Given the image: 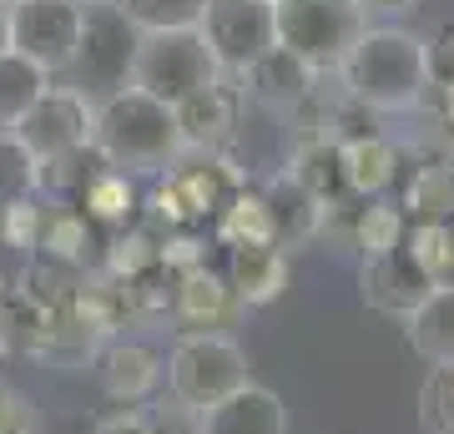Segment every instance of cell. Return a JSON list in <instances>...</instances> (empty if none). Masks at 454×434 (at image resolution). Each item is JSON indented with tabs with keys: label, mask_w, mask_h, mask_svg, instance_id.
I'll return each mask as SVG.
<instances>
[{
	"label": "cell",
	"mask_w": 454,
	"mask_h": 434,
	"mask_svg": "<svg viewBox=\"0 0 454 434\" xmlns=\"http://www.w3.org/2000/svg\"><path fill=\"white\" fill-rule=\"evenodd\" d=\"M91 127H97V101L82 97L76 86H46V97L16 122V142L35 157V167H46L86 152Z\"/></svg>",
	"instance_id": "6"
},
{
	"label": "cell",
	"mask_w": 454,
	"mask_h": 434,
	"mask_svg": "<svg viewBox=\"0 0 454 434\" xmlns=\"http://www.w3.org/2000/svg\"><path fill=\"white\" fill-rule=\"evenodd\" d=\"M41 217H46V208H41L35 197L5 202V208H0V242L16 248V253H35V242H41Z\"/></svg>",
	"instance_id": "33"
},
{
	"label": "cell",
	"mask_w": 454,
	"mask_h": 434,
	"mask_svg": "<svg viewBox=\"0 0 454 434\" xmlns=\"http://www.w3.org/2000/svg\"><path fill=\"white\" fill-rule=\"evenodd\" d=\"M82 278L86 273H76V268H66V263H56V257H41L35 253L26 268H20V278H16V298L20 304H31L35 313H61L71 298H76V288H82Z\"/></svg>",
	"instance_id": "25"
},
{
	"label": "cell",
	"mask_w": 454,
	"mask_h": 434,
	"mask_svg": "<svg viewBox=\"0 0 454 434\" xmlns=\"http://www.w3.org/2000/svg\"><path fill=\"white\" fill-rule=\"evenodd\" d=\"M364 5V16H414L419 11V0H358Z\"/></svg>",
	"instance_id": "36"
},
{
	"label": "cell",
	"mask_w": 454,
	"mask_h": 434,
	"mask_svg": "<svg viewBox=\"0 0 454 434\" xmlns=\"http://www.w3.org/2000/svg\"><path fill=\"white\" fill-rule=\"evenodd\" d=\"M404 338L409 349L439 369V364H454V288H434L414 313L404 319Z\"/></svg>",
	"instance_id": "22"
},
{
	"label": "cell",
	"mask_w": 454,
	"mask_h": 434,
	"mask_svg": "<svg viewBox=\"0 0 454 434\" xmlns=\"http://www.w3.org/2000/svg\"><path fill=\"white\" fill-rule=\"evenodd\" d=\"M223 278L243 308H262L288 288V253L283 248H238V253H227Z\"/></svg>",
	"instance_id": "19"
},
{
	"label": "cell",
	"mask_w": 454,
	"mask_h": 434,
	"mask_svg": "<svg viewBox=\"0 0 454 434\" xmlns=\"http://www.w3.org/2000/svg\"><path fill=\"white\" fill-rule=\"evenodd\" d=\"M35 182H41L35 157L16 142V131H0V208L20 202V197H35Z\"/></svg>",
	"instance_id": "32"
},
{
	"label": "cell",
	"mask_w": 454,
	"mask_h": 434,
	"mask_svg": "<svg viewBox=\"0 0 454 434\" xmlns=\"http://www.w3.org/2000/svg\"><path fill=\"white\" fill-rule=\"evenodd\" d=\"M91 434H157V430H152V419H146V414H131V409H121V414L101 419Z\"/></svg>",
	"instance_id": "35"
},
{
	"label": "cell",
	"mask_w": 454,
	"mask_h": 434,
	"mask_svg": "<svg viewBox=\"0 0 454 434\" xmlns=\"http://www.w3.org/2000/svg\"><path fill=\"white\" fill-rule=\"evenodd\" d=\"M364 31H369V16L358 0H278L273 5L278 46L298 56L313 76L339 71Z\"/></svg>",
	"instance_id": "3"
},
{
	"label": "cell",
	"mask_w": 454,
	"mask_h": 434,
	"mask_svg": "<svg viewBox=\"0 0 454 434\" xmlns=\"http://www.w3.org/2000/svg\"><path fill=\"white\" fill-rule=\"evenodd\" d=\"M11 51V5H0V56Z\"/></svg>",
	"instance_id": "37"
},
{
	"label": "cell",
	"mask_w": 454,
	"mask_h": 434,
	"mask_svg": "<svg viewBox=\"0 0 454 434\" xmlns=\"http://www.w3.org/2000/svg\"><path fill=\"white\" fill-rule=\"evenodd\" d=\"M243 304L227 288L223 273L212 268H192V273L172 278V319L182 334H223L227 323H238Z\"/></svg>",
	"instance_id": "12"
},
{
	"label": "cell",
	"mask_w": 454,
	"mask_h": 434,
	"mask_svg": "<svg viewBox=\"0 0 454 434\" xmlns=\"http://www.w3.org/2000/svg\"><path fill=\"white\" fill-rule=\"evenodd\" d=\"M162 369H167L162 349H152L142 338H116V343L101 349V389L116 404H146L152 389L162 384Z\"/></svg>",
	"instance_id": "15"
},
{
	"label": "cell",
	"mask_w": 454,
	"mask_h": 434,
	"mask_svg": "<svg viewBox=\"0 0 454 434\" xmlns=\"http://www.w3.org/2000/svg\"><path fill=\"white\" fill-rule=\"evenodd\" d=\"M71 5H82V11H106V5H116V0H71Z\"/></svg>",
	"instance_id": "39"
},
{
	"label": "cell",
	"mask_w": 454,
	"mask_h": 434,
	"mask_svg": "<svg viewBox=\"0 0 454 434\" xmlns=\"http://www.w3.org/2000/svg\"><path fill=\"white\" fill-rule=\"evenodd\" d=\"M348 101L364 112H414L434 86V51L404 26H369L339 66Z\"/></svg>",
	"instance_id": "1"
},
{
	"label": "cell",
	"mask_w": 454,
	"mask_h": 434,
	"mask_svg": "<svg viewBox=\"0 0 454 434\" xmlns=\"http://www.w3.org/2000/svg\"><path fill=\"white\" fill-rule=\"evenodd\" d=\"M238 81H243V86H238L243 97H253L258 107H268V112H278V116L309 107L313 91H318V76H313L298 56H288L283 46H273L258 66H247Z\"/></svg>",
	"instance_id": "14"
},
{
	"label": "cell",
	"mask_w": 454,
	"mask_h": 434,
	"mask_svg": "<svg viewBox=\"0 0 454 434\" xmlns=\"http://www.w3.org/2000/svg\"><path fill=\"white\" fill-rule=\"evenodd\" d=\"M404 248L434 288H454V223H414Z\"/></svg>",
	"instance_id": "30"
},
{
	"label": "cell",
	"mask_w": 454,
	"mask_h": 434,
	"mask_svg": "<svg viewBox=\"0 0 454 434\" xmlns=\"http://www.w3.org/2000/svg\"><path fill=\"white\" fill-rule=\"evenodd\" d=\"M358 293H364V304H369L373 313L404 323L409 313L434 293V283L424 278V268L414 263V253L399 242L394 253L364 257V268H358Z\"/></svg>",
	"instance_id": "10"
},
{
	"label": "cell",
	"mask_w": 454,
	"mask_h": 434,
	"mask_svg": "<svg viewBox=\"0 0 454 434\" xmlns=\"http://www.w3.org/2000/svg\"><path fill=\"white\" fill-rule=\"evenodd\" d=\"M439 97H444V122L454 127V76L444 81V86H439Z\"/></svg>",
	"instance_id": "38"
},
{
	"label": "cell",
	"mask_w": 454,
	"mask_h": 434,
	"mask_svg": "<svg viewBox=\"0 0 454 434\" xmlns=\"http://www.w3.org/2000/svg\"><path fill=\"white\" fill-rule=\"evenodd\" d=\"M262 202H268V217H273V242L283 248V253L309 248V242L328 227V212L318 208V202H313V197L303 193L288 172L262 187Z\"/></svg>",
	"instance_id": "18"
},
{
	"label": "cell",
	"mask_w": 454,
	"mask_h": 434,
	"mask_svg": "<svg viewBox=\"0 0 454 434\" xmlns=\"http://www.w3.org/2000/svg\"><path fill=\"white\" fill-rule=\"evenodd\" d=\"M404 223H454V162H429L404 187Z\"/></svg>",
	"instance_id": "26"
},
{
	"label": "cell",
	"mask_w": 454,
	"mask_h": 434,
	"mask_svg": "<svg viewBox=\"0 0 454 434\" xmlns=\"http://www.w3.org/2000/svg\"><path fill=\"white\" fill-rule=\"evenodd\" d=\"M212 81H223L217 61H212L202 31H152L137 36L131 46V66H127V86L146 91V97L182 107L187 97L207 91Z\"/></svg>",
	"instance_id": "4"
},
{
	"label": "cell",
	"mask_w": 454,
	"mask_h": 434,
	"mask_svg": "<svg viewBox=\"0 0 454 434\" xmlns=\"http://www.w3.org/2000/svg\"><path fill=\"white\" fill-rule=\"evenodd\" d=\"M288 178L298 182V187H303V193H309L324 212H333V208H343V202H348V182H343L339 142H328V137H309V142L293 152Z\"/></svg>",
	"instance_id": "21"
},
{
	"label": "cell",
	"mask_w": 454,
	"mask_h": 434,
	"mask_svg": "<svg viewBox=\"0 0 454 434\" xmlns=\"http://www.w3.org/2000/svg\"><path fill=\"white\" fill-rule=\"evenodd\" d=\"M91 248H106V242H101V227L91 223L76 202H51L46 217H41V242H35V253L56 257V263L76 268V273H91L101 263Z\"/></svg>",
	"instance_id": "17"
},
{
	"label": "cell",
	"mask_w": 454,
	"mask_h": 434,
	"mask_svg": "<svg viewBox=\"0 0 454 434\" xmlns=\"http://www.w3.org/2000/svg\"><path fill=\"white\" fill-rule=\"evenodd\" d=\"M212 233H217V242H223L227 253H238V248H278L268 202H262V193H253V187L232 193V202L212 217Z\"/></svg>",
	"instance_id": "24"
},
{
	"label": "cell",
	"mask_w": 454,
	"mask_h": 434,
	"mask_svg": "<svg viewBox=\"0 0 454 434\" xmlns=\"http://www.w3.org/2000/svg\"><path fill=\"white\" fill-rule=\"evenodd\" d=\"M404 233H409V223H404V212H399V202L373 197V202H364V208L354 212V248L364 257L394 253V248L404 242Z\"/></svg>",
	"instance_id": "29"
},
{
	"label": "cell",
	"mask_w": 454,
	"mask_h": 434,
	"mask_svg": "<svg viewBox=\"0 0 454 434\" xmlns=\"http://www.w3.org/2000/svg\"><path fill=\"white\" fill-rule=\"evenodd\" d=\"M86 11L71 0H16L11 5V51L41 66L46 76L71 71L76 51H82Z\"/></svg>",
	"instance_id": "7"
},
{
	"label": "cell",
	"mask_w": 454,
	"mask_h": 434,
	"mask_svg": "<svg viewBox=\"0 0 454 434\" xmlns=\"http://www.w3.org/2000/svg\"><path fill=\"white\" fill-rule=\"evenodd\" d=\"M97 157L127 178H157L187 152L182 146L177 112L167 101L146 97L137 86H121L97 101V127H91Z\"/></svg>",
	"instance_id": "2"
},
{
	"label": "cell",
	"mask_w": 454,
	"mask_h": 434,
	"mask_svg": "<svg viewBox=\"0 0 454 434\" xmlns=\"http://www.w3.org/2000/svg\"><path fill=\"white\" fill-rule=\"evenodd\" d=\"M339 162H343L348 197H358V202L384 197L389 182H394V172H399V152H394V142H384L379 131H364V137L339 142Z\"/></svg>",
	"instance_id": "20"
},
{
	"label": "cell",
	"mask_w": 454,
	"mask_h": 434,
	"mask_svg": "<svg viewBox=\"0 0 454 434\" xmlns=\"http://www.w3.org/2000/svg\"><path fill=\"white\" fill-rule=\"evenodd\" d=\"M0 434H31V409L5 379H0Z\"/></svg>",
	"instance_id": "34"
},
{
	"label": "cell",
	"mask_w": 454,
	"mask_h": 434,
	"mask_svg": "<svg viewBox=\"0 0 454 434\" xmlns=\"http://www.w3.org/2000/svg\"><path fill=\"white\" fill-rule=\"evenodd\" d=\"M268 5H278V0H268Z\"/></svg>",
	"instance_id": "41"
},
{
	"label": "cell",
	"mask_w": 454,
	"mask_h": 434,
	"mask_svg": "<svg viewBox=\"0 0 454 434\" xmlns=\"http://www.w3.org/2000/svg\"><path fill=\"white\" fill-rule=\"evenodd\" d=\"M419 430L424 434H454V364L424 374L419 384Z\"/></svg>",
	"instance_id": "31"
},
{
	"label": "cell",
	"mask_w": 454,
	"mask_h": 434,
	"mask_svg": "<svg viewBox=\"0 0 454 434\" xmlns=\"http://www.w3.org/2000/svg\"><path fill=\"white\" fill-rule=\"evenodd\" d=\"M162 379L187 414H202L212 404H223L227 394H238L243 384H253V369L227 334H182L177 349L167 354Z\"/></svg>",
	"instance_id": "5"
},
{
	"label": "cell",
	"mask_w": 454,
	"mask_h": 434,
	"mask_svg": "<svg viewBox=\"0 0 454 434\" xmlns=\"http://www.w3.org/2000/svg\"><path fill=\"white\" fill-rule=\"evenodd\" d=\"M131 46H137V31H131L127 20L116 16V5L106 11H86V31H82V51H76V61L82 66V97L101 91V97H112L127 86V66H131Z\"/></svg>",
	"instance_id": "9"
},
{
	"label": "cell",
	"mask_w": 454,
	"mask_h": 434,
	"mask_svg": "<svg viewBox=\"0 0 454 434\" xmlns=\"http://www.w3.org/2000/svg\"><path fill=\"white\" fill-rule=\"evenodd\" d=\"M0 5H16V0H0Z\"/></svg>",
	"instance_id": "40"
},
{
	"label": "cell",
	"mask_w": 454,
	"mask_h": 434,
	"mask_svg": "<svg viewBox=\"0 0 454 434\" xmlns=\"http://www.w3.org/2000/svg\"><path fill=\"white\" fill-rule=\"evenodd\" d=\"M167 187L177 193L187 217L202 223V217H217L232 202V193H243V172H232V162L217 152H182L167 167Z\"/></svg>",
	"instance_id": "11"
},
{
	"label": "cell",
	"mask_w": 454,
	"mask_h": 434,
	"mask_svg": "<svg viewBox=\"0 0 454 434\" xmlns=\"http://www.w3.org/2000/svg\"><path fill=\"white\" fill-rule=\"evenodd\" d=\"M197 434H288V409L273 389L243 384L238 394L197 414Z\"/></svg>",
	"instance_id": "16"
},
{
	"label": "cell",
	"mask_w": 454,
	"mask_h": 434,
	"mask_svg": "<svg viewBox=\"0 0 454 434\" xmlns=\"http://www.w3.org/2000/svg\"><path fill=\"white\" fill-rule=\"evenodd\" d=\"M116 16L137 36L152 31H197L207 16V0H116Z\"/></svg>",
	"instance_id": "28"
},
{
	"label": "cell",
	"mask_w": 454,
	"mask_h": 434,
	"mask_svg": "<svg viewBox=\"0 0 454 434\" xmlns=\"http://www.w3.org/2000/svg\"><path fill=\"white\" fill-rule=\"evenodd\" d=\"M76 208H82L97 227H112V233H116V227H131L137 217H142V197H137V182H131L127 172L101 167L97 178L82 187Z\"/></svg>",
	"instance_id": "23"
},
{
	"label": "cell",
	"mask_w": 454,
	"mask_h": 434,
	"mask_svg": "<svg viewBox=\"0 0 454 434\" xmlns=\"http://www.w3.org/2000/svg\"><path fill=\"white\" fill-rule=\"evenodd\" d=\"M197 31H202L223 76H243L247 66H258L278 46L268 0H207V16Z\"/></svg>",
	"instance_id": "8"
},
{
	"label": "cell",
	"mask_w": 454,
	"mask_h": 434,
	"mask_svg": "<svg viewBox=\"0 0 454 434\" xmlns=\"http://www.w3.org/2000/svg\"><path fill=\"white\" fill-rule=\"evenodd\" d=\"M177 112V127H182V146L187 152H223L227 137L238 131V112H243V91L232 86V76L212 81L207 91L187 97Z\"/></svg>",
	"instance_id": "13"
},
{
	"label": "cell",
	"mask_w": 454,
	"mask_h": 434,
	"mask_svg": "<svg viewBox=\"0 0 454 434\" xmlns=\"http://www.w3.org/2000/svg\"><path fill=\"white\" fill-rule=\"evenodd\" d=\"M46 86H51V76L41 66H31L16 51H5L0 56V131H16L20 116L46 97Z\"/></svg>",
	"instance_id": "27"
}]
</instances>
